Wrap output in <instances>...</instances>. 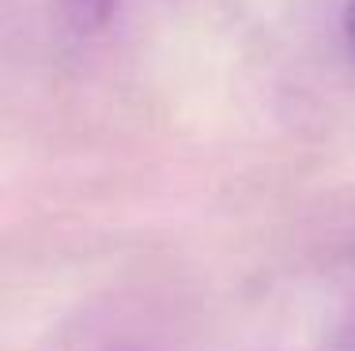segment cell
Listing matches in <instances>:
<instances>
[{"label": "cell", "mask_w": 355, "mask_h": 351, "mask_svg": "<svg viewBox=\"0 0 355 351\" xmlns=\"http://www.w3.org/2000/svg\"><path fill=\"white\" fill-rule=\"evenodd\" d=\"M61 12L76 35H95L114 19L117 0H61Z\"/></svg>", "instance_id": "1"}, {"label": "cell", "mask_w": 355, "mask_h": 351, "mask_svg": "<svg viewBox=\"0 0 355 351\" xmlns=\"http://www.w3.org/2000/svg\"><path fill=\"white\" fill-rule=\"evenodd\" d=\"M344 35L355 46V0H348V8H344Z\"/></svg>", "instance_id": "2"}]
</instances>
